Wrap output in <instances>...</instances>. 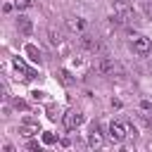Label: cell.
Instances as JSON below:
<instances>
[{"instance_id":"cell-11","label":"cell","mask_w":152,"mask_h":152,"mask_svg":"<svg viewBox=\"0 0 152 152\" xmlns=\"http://www.w3.org/2000/svg\"><path fill=\"white\" fill-rule=\"evenodd\" d=\"M57 76H59V83H62V86H74V81H76L66 69H59V71H57Z\"/></svg>"},{"instance_id":"cell-1","label":"cell","mask_w":152,"mask_h":152,"mask_svg":"<svg viewBox=\"0 0 152 152\" xmlns=\"http://www.w3.org/2000/svg\"><path fill=\"white\" fill-rule=\"evenodd\" d=\"M131 133H135V131H131V126H128L126 121H119V119H116V121L109 124V138H112L114 142H124Z\"/></svg>"},{"instance_id":"cell-14","label":"cell","mask_w":152,"mask_h":152,"mask_svg":"<svg viewBox=\"0 0 152 152\" xmlns=\"http://www.w3.org/2000/svg\"><path fill=\"white\" fill-rule=\"evenodd\" d=\"M14 7L17 10H28V7H33V0H14Z\"/></svg>"},{"instance_id":"cell-7","label":"cell","mask_w":152,"mask_h":152,"mask_svg":"<svg viewBox=\"0 0 152 152\" xmlns=\"http://www.w3.org/2000/svg\"><path fill=\"white\" fill-rule=\"evenodd\" d=\"M102 142H104L102 131H100L97 126H93V131H90V135H88V145H90V147H102Z\"/></svg>"},{"instance_id":"cell-13","label":"cell","mask_w":152,"mask_h":152,"mask_svg":"<svg viewBox=\"0 0 152 152\" xmlns=\"http://www.w3.org/2000/svg\"><path fill=\"white\" fill-rule=\"evenodd\" d=\"M48 36H50V43H52V45H59V43H62V36H59V31L50 28V31H48Z\"/></svg>"},{"instance_id":"cell-3","label":"cell","mask_w":152,"mask_h":152,"mask_svg":"<svg viewBox=\"0 0 152 152\" xmlns=\"http://www.w3.org/2000/svg\"><path fill=\"white\" fill-rule=\"evenodd\" d=\"M131 48H133V52H138V55H147L150 50H152V43H150V38H145V36H140V33H135L133 38H131Z\"/></svg>"},{"instance_id":"cell-2","label":"cell","mask_w":152,"mask_h":152,"mask_svg":"<svg viewBox=\"0 0 152 152\" xmlns=\"http://www.w3.org/2000/svg\"><path fill=\"white\" fill-rule=\"evenodd\" d=\"M97 71L104 74V76H112L114 71H119V64H116L114 57H109V55H100V59H97Z\"/></svg>"},{"instance_id":"cell-10","label":"cell","mask_w":152,"mask_h":152,"mask_svg":"<svg viewBox=\"0 0 152 152\" xmlns=\"http://www.w3.org/2000/svg\"><path fill=\"white\" fill-rule=\"evenodd\" d=\"M24 50H26V55H28V59H31V62H40V50H38L33 43H26V48H24Z\"/></svg>"},{"instance_id":"cell-12","label":"cell","mask_w":152,"mask_h":152,"mask_svg":"<svg viewBox=\"0 0 152 152\" xmlns=\"http://www.w3.org/2000/svg\"><path fill=\"white\" fill-rule=\"evenodd\" d=\"M66 26H69L71 31H83V28H86V21H83V19H74V17H71V19L66 21Z\"/></svg>"},{"instance_id":"cell-4","label":"cell","mask_w":152,"mask_h":152,"mask_svg":"<svg viewBox=\"0 0 152 152\" xmlns=\"http://www.w3.org/2000/svg\"><path fill=\"white\" fill-rule=\"evenodd\" d=\"M62 124H64L66 131H74V128H78V126L83 124V114H81L78 109H69V112L62 116Z\"/></svg>"},{"instance_id":"cell-15","label":"cell","mask_w":152,"mask_h":152,"mask_svg":"<svg viewBox=\"0 0 152 152\" xmlns=\"http://www.w3.org/2000/svg\"><path fill=\"white\" fill-rule=\"evenodd\" d=\"M55 140H57V135H55V133H43V142H45V145H52Z\"/></svg>"},{"instance_id":"cell-5","label":"cell","mask_w":152,"mask_h":152,"mask_svg":"<svg viewBox=\"0 0 152 152\" xmlns=\"http://www.w3.org/2000/svg\"><path fill=\"white\" fill-rule=\"evenodd\" d=\"M81 45H83L88 52H97V55H104V45H102L97 38H93V36H81Z\"/></svg>"},{"instance_id":"cell-17","label":"cell","mask_w":152,"mask_h":152,"mask_svg":"<svg viewBox=\"0 0 152 152\" xmlns=\"http://www.w3.org/2000/svg\"><path fill=\"white\" fill-rule=\"evenodd\" d=\"M14 107H17V109H26V102H21V100H14Z\"/></svg>"},{"instance_id":"cell-18","label":"cell","mask_w":152,"mask_h":152,"mask_svg":"<svg viewBox=\"0 0 152 152\" xmlns=\"http://www.w3.org/2000/svg\"><path fill=\"white\" fill-rule=\"evenodd\" d=\"M124 2H128V0H124Z\"/></svg>"},{"instance_id":"cell-6","label":"cell","mask_w":152,"mask_h":152,"mask_svg":"<svg viewBox=\"0 0 152 152\" xmlns=\"http://www.w3.org/2000/svg\"><path fill=\"white\" fill-rule=\"evenodd\" d=\"M12 66L21 74V78H24V81H31V78L36 76V71H33V69H28V66H26V62H24V59H19V57H14V59H12Z\"/></svg>"},{"instance_id":"cell-9","label":"cell","mask_w":152,"mask_h":152,"mask_svg":"<svg viewBox=\"0 0 152 152\" xmlns=\"http://www.w3.org/2000/svg\"><path fill=\"white\" fill-rule=\"evenodd\" d=\"M38 131H40L38 121H31V119H26V121H24V126H21V133H24L26 138H28V135H36Z\"/></svg>"},{"instance_id":"cell-8","label":"cell","mask_w":152,"mask_h":152,"mask_svg":"<svg viewBox=\"0 0 152 152\" xmlns=\"http://www.w3.org/2000/svg\"><path fill=\"white\" fill-rule=\"evenodd\" d=\"M17 28H19L24 36H31L33 24H31V19H28V17H19V19H17Z\"/></svg>"},{"instance_id":"cell-16","label":"cell","mask_w":152,"mask_h":152,"mask_svg":"<svg viewBox=\"0 0 152 152\" xmlns=\"http://www.w3.org/2000/svg\"><path fill=\"white\" fill-rule=\"evenodd\" d=\"M31 95H33V100H45V93H38V90L31 93Z\"/></svg>"}]
</instances>
